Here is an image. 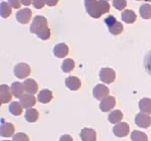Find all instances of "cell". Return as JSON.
<instances>
[{"label":"cell","mask_w":151,"mask_h":141,"mask_svg":"<svg viewBox=\"0 0 151 141\" xmlns=\"http://www.w3.org/2000/svg\"><path fill=\"white\" fill-rule=\"evenodd\" d=\"M86 10L91 17L100 18L102 14L110 11V4L107 0H85Z\"/></svg>","instance_id":"obj_1"},{"label":"cell","mask_w":151,"mask_h":141,"mask_svg":"<svg viewBox=\"0 0 151 141\" xmlns=\"http://www.w3.org/2000/svg\"><path fill=\"white\" fill-rule=\"evenodd\" d=\"M29 29L31 33H35L42 40H47L50 37V29L47 26V19L45 16H35Z\"/></svg>","instance_id":"obj_2"},{"label":"cell","mask_w":151,"mask_h":141,"mask_svg":"<svg viewBox=\"0 0 151 141\" xmlns=\"http://www.w3.org/2000/svg\"><path fill=\"white\" fill-rule=\"evenodd\" d=\"M104 22L107 25V27H108L109 32L112 33V35H118L123 31V24L121 22H119L115 18V16H113V15L107 16V17L105 18Z\"/></svg>","instance_id":"obj_3"},{"label":"cell","mask_w":151,"mask_h":141,"mask_svg":"<svg viewBox=\"0 0 151 141\" xmlns=\"http://www.w3.org/2000/svg\"><path fill=\"white\" fill-rule=\"evenodd\" d=\"M99 77L100 80L105 84H112L116 79V73L111 68H103L100 70Z\"/></svg>","instance_id":"obj_4"},{"label":"cell","mask_w":151,"mask_h":141,"mask_svg":"<svg viewBox=\"0 0 151 141\" xmlns=\"http://www.w3.org/2000/svg\"><path fill=\"white\" fill-rule=\"evenodd\" d=\"M13 72L16 78H18V79H25V78H27L30 75L31 69L25 63H19V64H17L14 67Z\"/></svg>","instance_id":"obj_5"},{"label":"cell","mask_w":151,"mask_h":141,"mask_svg":"<svg viewBox=\"0 0 151 141\" xmlns=\"http://www.w3.org/2000/svg\"><path fill=\"white\" fill-rule=\"evenodd\" d=\"M129 132H130V127H129V125L126 122H120L116 124L113 127V133L116 137H126L129 134Z\"/></svg>","instance_id":"obj_6"},{"label":"cell","mask_w":151,"mask_h":141,"mask_svg":"<svg viewBox=\"0 0 151 141\" xmlns=\"http://www.w3.org/2000/svg\"><path fill=\"white\" fill-rule=\"evenodd\" d=\"M135 124L138 127L141 128H148L151 125V117L149 114L140 112L135 117Z\"/></svg>","instance_id":"obj_7"},{"label":"cell","mask_w":151,"mask_h":141,"mask_svg":"<svg viewBox=\"0 0 151 141\" xmlns=\"http://www.w3.org/2000/svg\"><path fill=\"white\" fill-rule=\"evenodd\" d=\"M109 92H110L109 91V88L105 86V85H102V84L96 85V87H94V89H93L94 98L97 99V100L102 101L104 98L108 97Z\"/></svg>","instance_id":"obj_8"},{"label":"cell","mask_w":151,"mask_h":141,"mask_svg":"<svg viewBox=\"0 0 151 141\" xmlns=\"http://www.w3.org/2000/svg\"><path fill=\"white\" fill-rule=\"evenodd\" d=\"M31 14H32V12H31L29 8H23L21 10L17 11V13H16V20L21 24H26L30 21Z\"/></svg>","instance_id":"obj_9"},{"label":"cell","mask_w":151,"mask_h":141,"mask_svg":"<svg viewBox=\"0 0 151 141\" xmlns=\"http://www.w3.org/2000/svg\"><path fill=\"white\" fill-rule=\"evenodd\" d=\"M116 106V99L113 96H108L104 98L100 103V109L103 112H108Z\"/></svg>","instance_id":"obj_10"},{"label":"cell","mask_w":151,"mask_h":141,"mask_svg":"<svg viewBox=\"0 0 151 141\" xmlns=\"http://www.w3.org/2000/svg\"><path fill=\"white\" fill-rule=\"evenodd\" d=\"M12 96L13 95H12L11 89L7 85H1L0 86V101H1V104L10 102Z\"/></svg>","instance_id":"obj_11"},{"label":"cell","mask_w":151,"mask_h":141,"mask_svg":"<svg viewBox=\"0 0 151 141\" xmlns=\"http://www.w3.org/2000/svg\"><path fill=\"white\" fill-rule=\"evenodd\" d=\"M53 55L58 59H64L65 57H67L69 55V47L64 42L58 43L53 47Z\"/></svg>","instance_id":"obj_12"},{"label":"cell","mask_w":151,"mask_h":141,"mask_svg":"<svg viewBox=\"0 0 151 141\" xmlns=\"http://www.w3.org/2000/svg\"><path fill=\"white\" fill-rule=\"evenodd\" d=\"M0 133L3 137H11L14 135V126L13 124L5 122L2 119L1 120V128H0Z\"/></svg>","instance_id":"obj_13"},{"label":"cell","mask_w":151,"mask_h":141,"mask_svg":"<svg viewBox=\"0 0 151 141\" xmlns=\"http://www.w3.org/2000/svg\"><path fill=\"white\" fill-rule=\"evenodd\" d=\"M80 137H81L82 141H96L97 133L94 129H91V128H84L81 130Z\"/></svg>","instance_id":"obj_14"},{"label":"cell","mask_w":151,"mask_h":141,"mask_svg":"<svg viewBox=\"0 0 151 141\" xmlns=\"http://www.w3.org/2000/svg\"><path fill=\"white\" fill-rule=\"evenodd\" d=\"M19 99H20L19 102L21 103L23 108H25V109H30L31 107H33L35 105L36 100H35V96L31 94H24L22 95V97Z\"/></svg>","instance_id":"obj_15"},{"label":"cell","mask_w":151,"mask_h":141,"mask_svg":"<svg viewBox=\"0 0 151 141\" xmlns=\"http://www.w3.org/2000/svg\"><path fill=\"white\" fill-rule=\"evenodd\" d=\"M65 86L68 87V89L70 91H77L81 88L82 83L80 81L79 78L77 77H68L65 79Z\"/></svg>","instance_id":"obj_16"},{"label":"cell","mask_w":151,"mask_h":141,"mask_svg":"<svg viewBox=\"0 0 151 141\" xmlns=\"http://www.w3.org/2000/svg\"><path fill=\"white\" fill-rule=\"evenodd\" d=\"M23 86H24V90L27 92L28 94H35L38 90V85L35 80L32 79H26L25 81L23 82Z\"/></svg>","instance_id":"obj_17"},{"label":"cell","mask_w":151,"mask_h":141,"mask_svg":"<svg viewBox=\"0 0 151 141\" xmlns=\"http://www.w3.org/2000/svg\"><path fill=\"white\" fill-rule=\"evenodd\" d=\"M52 97H53V94L50 90L43 89L40 92V94H38V96H37V99L40 103L47 104V103H50V102L52 100Z\"/></svg>","instance_id":"obj_18"},{"label":"cell","mask_w":151,"mask_h":141,"mask_svg":"<svg viewBox=\"0 0 151 141\" xmlns=\"http://www.w3.org/2000/svg\"><path fill=\"white\" fill-rule=\"evenodd\" d=\"M10 89H11L12 95H13L14 97H16V98H21V97H22L24 86H23V84H21L20 82L12 83Z\"/></svg>","instance_id":"obj_19"},{"label":"cell","mask_w":151,"mask_h":141,"mask_svg":"<svg viewBox=\"0 0 151 141\" xmlns=\"http://www.w3.org/2000/svg\"><path fill=\"white\" fill-rule=\"evenodd\" d=\"M121 17H122V20L126 23H133L136 21V13L133 10H130V9H126L122 12L121 14Z\"/></svg>","instance_id":"obj_20"},{"label":"cell","mask_w":151,"mask_h":141,"mask_svg":"<svg viewBox=\"0 0 151 141\" xmlns=\"http://www.w3.org/2000/svg\"><path fill=\"white\" fill-rule=\"evenodd\" d=\"M38 111L36 109H33V108H30V109H27L25 112V120L27 121L29 123H35L37 121L38 119Z\"/></svg>","instance_id":"obj_21"},{"label":"cell","mask_w":151,"mask_h":141,"mask_svg":"<svg viewBox=\"0 0 151 141\" xmlns=\"http://www.w3.org/2000/svg\"><path fill=\"white\" fill-rule=\"evenodd\" d=\"M139 109L141 112L146 114H151V99L143 98L139 101Z\"/></svg>","instance_id":"obj_22"},{"label":"cell","mask_w":151,"mask_h":141,"mask_svg":"<svg viewBox=\"0 0 151 141\" xmlns=\"http://www.w3.org/2000/svg\"><path fill=\"white\" fill-rule=\"evenodd\" d=\"M123 119V113L120 110H114L112 111L108 116V120L110 123L118 124Z\"/></svg>","instance_id":"obj_23"},{"label":"cell","mask_w":151,"mask_h":141,"mask_svg":"<svg viewBox=\"0 0 151 141\" xmlns=\"http://www.w3.org/2000/svg\"><path fill=\"white\" fill-rule=\"evenodd\" d=\"M22 108L20 102H12L9 105V112L14 116H19L22 114Z\"/></svg>","instance_id":"obj_24"},{"label":"cell","mask_w":151,"mask_h":141,"mask_svg":"<svg viewBox=\"0 0 151 141\" xmlns=\"http://www.w3.org/2000/svg\"><path fill=\"white\" fill-rule=\"evenodd\" d=\"M139 13L143 19H150L151 18V5L148 3H144L140 6Z\"/></svg>","instance_id":"obj_25"},{"label":"cell","mask_w":151,"mask_h":141,"mask_svg":"<svg viewBox=\"0 0 151 141\" xmlns=\"http://www.w3.org/2000/svg\"><path fill=\"white\" fill-rule=\"evenodd\" d=\"M0 12H1V16L3 18L9 17L11 14V6L9 5V3L2 1L0 4Z\"/></svg>","instance_id":"obj_26"},{"label":"cell","mask_w":151,"mask_h":141,"mask_svg":"<svg viewBox=\"0 0 151 141\" xmlns=\"http://www.w3.org/2000/svg\"><path fill=\"white\" fill-rule=\"evenodd\" d=\"M75 65L76 64H75L74 60L65 59L62 64V70H63V72H65V73H70L74 70Z\"/></svg>","instance_id":"obj_27"},{"label":"cell","mask_w":151,"mask_h":141,"mask_svg":"<svg viewBox=\"0 0 151 141\" xmlns=\"http://www.w3.org/2000/svg\"><path fill=\"white\" fill-rule=\"evenodd\" d=\"M131 140L132 141H148V137L145 133L141 131H133L131 133Z\"/></svg>","instance_id":"obj_28"},{"label":"cell","mask_w":151,"mask_h":141,"mask_svg":"<svg viewBox=\"0 0 151 141\" xmlns=\"http://www.w3.org/2000/svg\"><path fill=\"white\" fill-rule=\"evenodd\" d=\"M144 67L146 70H147V73L151 76V50L146 53L144 58Z\"/></svg>","instance_id":"obj_29"},{"label":"cell","mask_w":151,"mask_h":141,"mask_svg":"<svg viewBox=\"0 0 151 141\" xmlns=\"http://www.w3.org/2000/svg\"><path fill=\"white\" fill-rule=\"evenodd\" d=\"M113 6L117 10H123L127 6L126 0H113Z\"/></svg>","instance_id":"obj_30"},{"label":"cell","mask_w":151,"mask_h":141,"mask_svg":"<svg viewBox=\"0 0 151 141\" xmlns=\"http://www.w3.org/2000/svg\"><path fill=\"white\" fill-rule=\"evenodd\" d=\"M12 141H29V137L25 133L19 132V133H16L15 135H13Z\"/></svg>","instance_id":"obj_31"},{"label":"cell","mask_w":151,"mask_h":141,"mask_svg":"<svg viewBox=\"0 0 151 141\" xmlns=\"http://www.w3.org/2000/svg\"><path fill=\"white\" fill-rule=\"evenodd\" d=\"M32 4L36 9H41L45 6V0H32Z\"/></svg>","instance_id":"obj_32"},{"label":"cell","mask_w":151,"mask_h":141,"mask_svg":"<svg viewBox=\"0 0 151 141\" xmlns=\"http://www.w3.org/2000/svg\"><path fill=\"white\" fill-rule=\"evenodd\" d=\"M8 3L12 8H15L17 9L20 7V4H21V1L20 0H8Z\"/></svg>","instance_id":"obj_33"},{"label":"cell","mask_w":151,"mask_h":141,"mask_svg":"<svg viewBox=\"0 0 151 141\" xmlns=\"http://www.w3.org/2000/svg\"><path fill=\"white\" fill-rule=\"evenodd\" d=\"M60 141H74L73 140V137L69 134H65L63 136H60Z\"/></svg>","instance_id":"obj_34"},{"label":"cell","mask_w":151,"mask_h":141,"mask_svg":"<svg viewBox=\"0 0 151 141\" xmlns=\"http://www.w3.org/2000/svg\"><path fill=\"white\" fill-rule=\"evenodd\" d=\"M45 1L47 6H55L58 4V0H45Z\"/></svg>","instance_id":"obj_35"},{"label":"cell","mask_w":151,"mask_h":141,"mask_svg":"<svg viewBox=\"0 0 151 141\" xmlns=\"http://www.w3.org/2000/svg\"><path fill=\"white\" fill-rule=\"evenodd\" d=\"M20 1H21V4H23V5H25V6H28L31 4L32 0H20Z\"/></svg>","instance_id":"obj_36"},{"label":"cell","mask_w":151,"mask_h":141,"mask_svg":"<svg viewBox=\"0 0 151 141\" xmlns=\"http://www.w3.org/2000/svg\"><path fill=\"white\" fill-rule=\"evenodd\" d=\"M145 1H147V2H151V0H145Z\"/></svg>","instance_id":"obj_37"},{"label":"cell","mask_w":151,"mask_h":141,"mask_svg":"<svg viewBox=\"0 0 151 141\" xmlns=\"http://www.w3.org/2000/svg\"><path fill=\"white\" fill-rule=\"evenodd\" d=\"M3 141H9V140H3Z\"/></svg>","instance_id":"obj_38"},{"label":"cell","mask_w":151,"mask_h":141,"mask_svg":"<svg viewBox=\"0 0 151 141\" xmlns=\"http://www.w3.org/2000/svg\"><path fill=\"white\" fill-rule=\"evenodd\" d=\"M137 1H140V0H137Z\"/></svg>","instance_id":"obj_39"},{"label":"cell","mask_w":151,"mask_h":141,"mask_svg":"<svg viewBox=\"0 0 151 141\" xmlns=\"http://www.w3.org/2000/svg\"><path fill=\"white\" fill-rule=\"evenodd\" d=\"M107 1H108V0H107Z\"/></svg>","instance_id":"obj_40"}]
</instances>
